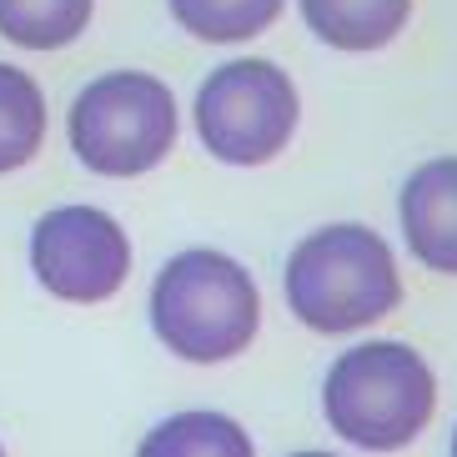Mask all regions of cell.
Instances as JSON below:
<instances>
[{
  "instance_id": "cell-1",
  "label": "cell",
  "mask_w": 457,
  "mask_h": 457,
  "mask_svg": "<svg viewBox=\"0 0 457 457\" xmlns=\"http://www.w3.org/2000/svg\"><path fill=\"white\" fill-rule=\"evenodd\" d=\"M403 302V277L387 237L337 221L302 237L287 256V307L322 337H342L382 322Z\"/></svg>"
},
{
  "instance_id": "cell-2",
  "label": "cell",
  "mask_w": 457,
  "mask_h": 457,
  "mask_svg": "<svg viewBox=\"0 0 457 457\" xmlns=\"http://www.w3.org/2000/svg\"><path fill=\"white\" fill-rule=\"evenodd\" d=\"M322 412L337 437L367 453H397L437 412V377L407 342H362L342 352L322 382Z\"/></svg>"
},
{
  "instance_id": "cell-3",
  "label": "cell",
  "mask_w": 457,
  "mask_h": 457,
  "mask_svg": "<svg viewBox=\"0 0 457 457\" xmlns=\"http://www.w3.org/2000/svg\"><path fill=\"white\" fill-rule=\"evenodd\" d=\"M262 322V296L242 262L212 246H191L156 271L151 332L187 362H231L252 347Z\"/></svg>"
},
{
  "instance_id": "cell-4",
  "label": "cell",
  "mask_w": 457,
  "mask_h": 457,
  "mask_svg": "<svg viewBox=\"0 0 457 457\" xmlns=\"http://www.w3.org/2000/svg\"><path fill=\"white\" fill-rule=\"evenodd\" d=\"M71 151L96 176H141L176 146V96L146 71L96 76L66 116Z\"/></svg>"
},
{
  "instance_id": "cell-5",
  "label": "cell",
  "mask_w": 457,
  "mask_h": 457,
  "mask_svg": "<svg viewBox=\"0 0 457 457\" xmlns=\"http://www.w3.org/2000/svg\"><path fill=\"white\" fill-rule=\"evenodd\" d=\"M296 116H302L296 86L271 61L216 66L196 91V136L227 166H267L271 156H282Z\"/></svg>"
},
{
  "instance_id": "cell-6",
  "label": "cell",
  "mask_w": 457,
  "mask_h": 457,
  "mask_svg": "<svg viewBox=\"0 0 457 457\" xmlns=\"http://www.w3.org/2000/svg\"><path fill=\"white\" fill-rule=\"evenodd\" d=\"M30 271L61 302L91 307L121 292L131 271V242L101 206H55L30 231Z\"/></svg>"
},
{
  "instance_id": "cell-7",
  "label": "cell",
  "mask_w": 457,
  "mask_h": 457,
  "mask_svg": "<svg viewBox=\"0 0 457 457\" xmlns=\"http://www.w3.org/2000/svg\"><path fill=\"white\" fill-rule=\"evenodd\" d=\"M403 237L422 267L457 277V156H437L407 176Z\"/></svg>"
},
{
  "instance_id": "cell-8",
  "label": "cell",
  "mask_w": 457,
  "mask_h": 457,
  "mask_svg": "<svg viewBox=\"0 0 457 457\" xmlns=\"http://www.w3.org/2000/svg\"><path fill=\"white\" fill-rule=\"evenodd\" d=\"M412 0H302V21L332 51H382L403 36Z\"/></svg>"
},
{
  "instance_id": "cell-9",
  "label": "cell",
  "mask_w": 457,
  "mask_h": 457,
  "mask_svg": "<svg viewBox=\"0 0 457 457\" xmlns=\"http://www.w3.org/2000/svg\"><path fill=\"white\" fill-rule=\"evenodd\" d=\"M46 141V96L21 66L0 61V176L21 171V166L41 151Z\"/></svg>"
},
{
  "instance_id": "cell-10",
  "label": "cell",
  "mask_w": 457,
  "mask_h": 457,
  "mask_svg": "<svg viewBox=\"0 0 457 457\" xmlns=\"http://www.w3.org/2000/svg\"><path fill=\"white\" fill-rule=\"evenodd\" d=\"M96 0H0V36L26 51H61L91 26Z\"/></svg>"
},
{
  "instance_id": "cell-11",
  "label": "cell",
  "mask_w": 457,
  "mask_h": 457,
  "mask_svg": "<svg viewBox=\"0 0 457 457\" xmlns=\"http://www.w3.org/2000/svg\"><path fill=\"white\" fill-rule=\"evenodd\" d=\"M287 0H171L176 26L191 30L206 46L252 41L282 15Z\"/></svg>"
},
{
  "instance_id": "cell-12",
  "label": "cell",
  "mask_w": 457,
  "mask_h": 457,
  "mask_svg": "<svg viewBox=\"0 0 457 457\" xmlns=\"http://www.w3.org/2000/svg\"><path fill=\"white\" fill-rule=\"evenodd\" d=\"M191 453L252 457V437L221 412H181L166 417L162 428H151L146 443H141V457H191Z\"/></svg>"
},
{
  "instance_id": "cell-13",
  "label": "cell",
  "mask_w": 457,
  "mask_h": 457,
  "mask_svg": "<svg viewBox=\"0 0 457 457\" xmlns=\"http://www.w3.org/2000/svg\"><path fill=\"white\" fill-rule=\"evenodd\" d=\"M453 453H457V432H453Z\"/></svg>"
}]
</instances>
